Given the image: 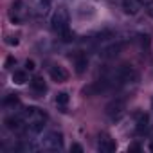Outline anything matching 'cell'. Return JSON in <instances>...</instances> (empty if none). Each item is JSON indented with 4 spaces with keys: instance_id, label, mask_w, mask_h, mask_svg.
<instances>
[{
    "instance_id": "cell-1",
    "label": "cell",
    "mask_w": 153,
    "mask_h": 153,
    "mask_svg": "<svg viewBox=\"0 0 153 153\" xmlns=\"http://www.w3.org/2000/svg\"><path fill=\"white\" fill-rule=\"evenodd\" d=\"M20 117H22V121H24V130H25L27 133H33V135L40 133V131L43 130V126H45V121H47V114L42 112V110L36 108V106L25 108V110L20 114Z\"/></svg>"
},
{
    "instance_id": "cell-2",
    "label": "cell",
    "mask_w": 153,
    "mask_h": 153,
    "mask_svg": "<svg viewBox=\"0 0 153 153\" xmlns=\"http://www.w3.org/2000/svg\"><path fill=\"white\" fill-rule=\"evenodd\" d=\"M68 24H70V15H68L67 7L59 6V7L54 11L52 18H51V25H52V29H54L58 34L63 36L65 42H70V40H72V38H70V33H68Z\"/></svg>"
},
{
    "instance_id": "cell-3",
    "label": "cell",
    "mask_w": 153,
    "mask_h": 153,
    "mask_svg": "<svg viewBox=\"0 0 153 153\" xmlns=\"http://www.w3.org/2000/svg\"><path fill=\"white\" fill-rule=\"evenodd\" d=\"M40 148L43 151H59L63 148V135L59 131H51L40 140Z\"/></svg>"
},
{
    "instance_id": "cell-4",
    "label": "cell",
    "mask_w": 153,
    "mask_h": 153,
    "mask_svg": "<svg viewBox=\"0 0 153 153\" xmlns=\"http://www.w3.org/2000/svg\"><path fill=\"white\" fill-rule=\"evenodd\" d=\"M115 78H117L119 83L131 85V83H137V81H139V74H137V70H135L131 65H121V67L115 70Z\"/></svg>"
},
{
    "instance_id": "cell-5",
    "label": "cell",
    "mask_w": 153,
    "mask_h": 153,
    "mask_svg": "<svg viewBox=\"0 0 153 153\" xmlns=\"http://www.w3.org/2000/svg\"><path fill=\"white\" fill-rule=\"evenodd\" d=\"M31 15V7L24 2V0H16V2L11 6V11H9V16L15 24H22L27 16Z\"/></svg>"
},
{
    "instance_id": "cell-6",
    "label": "cell",
    "mask_w": 153,
    "mask_h": 153,
    "mask_svg": "<svg viewBox=\"0 0 153 153\" xmlns=\"http://www.w3.org/2000/svg\"><path fill=\"white\" fill-rule=\"evenodd\" d=\"M124 114V101L123 99H114L106 105V115L112 119H119Z\"/></svg>"
},
{
    "instance_id": "cell-7",
    "label": "cell",
    "mask_w": 153,
    "mask_h": 153,
    "mask_svg": "<svg viewBox=\"0 0 153 153\" xmlns=\"http://www.w3.org/2000/svg\"><path fill=\"white\" fill-rule=\"evenodd\" d=\"M51 78H52L56 83H65V81L68 79V72L65 70V67L54 65V67H51Z\"/></svg>"
},
{
    "instance_id": "cell-8",
    "label": "cell",
    "mask_w": 153,
    "mask_h": 153,
    "mask_svg": "<svg viewBox=\"0 0 153 153\" xmlns=\"http://www.w3.org/2000/svg\"><path fill=\"white\" fill-rule=\"evenodd\" d=\"M97 148H99V151H103V153H112V151H115V140L114 139H110L108 135H101L99 137V142H97Z\"/></svg>"
},
{
    "instance_id": "cell-9",
    "label": "cell",
    "mask_w": 153,
    "mask_h": 153,
    "mask_svg": "<svg viewBox=\"0 0 153 153\" xmlns=\"http://www.w3.org/2000/svg\"><path fill=\"white\" fill-rule=\"evenodd\" d=\"M121 51H123V43H112V45H108V47H105V49L101 51V58L112 59V58H115Z\"/></svg>"
},
{
    "instance_id": "cell-10",
    "label": "cell",
    "mask_w": 153,
    "mask_h": 153,
    "mask_svg": "<svg viewBox=\"0 0 153 153\" xmlns=\"http://www.w3.org/2000/svg\"><path fill=\"white\" fill-rule=\"evenodd\" d=\"M139 7H140V2L139 0H123V9L126 15H137L139 13Z\"/></svg>"
},
{
    "instance_id": "cell-11",
    "label": "cell",
    "mask_w": 153,
    "mask_h": 153,
    "mask_svg": "<svg viewBox=\"0 0 153 153\" xmlns=\"http://www.w3.org/2000/svg\"><path fill=\"white\" fill-rule=\"evenodd\" d=\"M135 117H137V130H139L140 133L146 131V130H148V123H149L148 114H144V112H137Z\"/></svg>"
},
{
    "instance_id": "cell-12",
    "label": "cell",
    "mask_w": 153,
    "mask_h": 153,
    "mask_svg": "<svg viewBox=\"0 0 153 153\" xmlns=\"http://www.w3.org/2000/svg\"><path fill=\"white\" fill-rule=\"evenodd\" d=\"M87 65H88V59H87L85 54H78V56H76V72H78V74H83Z\"/></svg>"
},
{
    "instance_id": "cell-13",
    "label": "cell",
    "mask_w": 153,
    "mask_h": 153,
    "mask_svg": "<svg viewBox=\"0 0 153 153\" xmlns=\"http://www.w3.org/2000/svg\"><path fill=\"white\" fill-rule=\"evenodd\" d=\"M31 87H33L38 94H43V92L47 90V85H45V81H43L42 78H33V79H31Z\"/></svg>"
},
{
    "instance_id": "cell-14",
    "label": "cell",
    "mask_w": 153,
    "mask_h": 153,
    "mask_svg": "<svg viewBox=\"0 0 153 153\" xmlns=\"http://www.w3.org/2000/svg\"><path fill=\"white\" fill-rule=\"evenodd\" d=\"M13 81H15L16 85H24V83L29 81V79H27V74H25L24 70H15V74H13Z\"/></svg>"
},
{
    "instance_id": "cell-15",
    "label": "cell",
    "mask_w": 153,
    "mask_h": 153,
    "mask_svg": "<svg viewBox=\"0 0 153 153\" xmlns=\"http://www.w3.org/2000/svg\"><path fill=\"white\" fill-rule=\"evenodd\" d=\"M56 103L61 105V106H65V105L68 103V94H67V92H59V94L56 96Z\"/></svg>"
},
{
    "instance_id": "cell-16",
    "label": "cell",
    "mask_w": 153,
    "mask_h": 153,
    "mask_svg": "<svg viewBox=\"0 0 153 153\" xmlns=\"http://www.w3.org/2000/svg\"><path fill=\"white\" fill-rule=\"evenodd\" d=\"M70 151H76V153H81V151H83V148H81L79 144H72V148H70Z\"/></svg>"
},
{
    "instance_id": "cell-17",
    "label": "cell",
    "mask_w": 153,
    "mask_h": 153,
    "mask_svg": "<svg viewBox=\"0 0 153 153\" xmlns=\"http://www.w3.org/2000/svg\"><path fill=\"white\" fill-rule=\"evenodd\" d=\"M6 42H7L9 45H18V40H16V38H13V36H9V38H7Z\"/></svg>"
},
{
    "instance_id": "cell-18",
    "label": "cell",
    "mask_w": 153,
    "mask_h": 153,
    "mask_svg": "<svg viewBox=\"0 0 153 153\" xmlns=\"http://www.w3.org/2000/svg\"><path fill=\"white\" fill-rule=\"evenodd\" d=\"M25 67H27L29 70H33V68H34V61H33V59H27V61H25Z\"/></svg>"
},
{
    "instance_id": "cell-19",
    "label": "cell",
    "mask_w": 153,
    "mask_h": 153,
    "mask_svg": "<svg viewBox=\"0 0 153 153\" xmlns=\"http://www.w3.org/2000/svg\"><path fill=\"white\" fill-rule=\"evenodd\" d=\"M13 63H15V58H7V61H6V68H11Z\"/></svg>"
},
{
    "instance_id": "cell-20",
    "label": "cell",
    "mask_w": 153,
    "mask_h": 153,
    "mask_svg": "<svg viewBox=\"0 0 153 153\" xmlns=\"http://www.w3.org/2000/svg\"><path fill=\"white\" fill-rule=\"evenodd\" d=\"M139 2H140V6H151L153 0H139Z\"/></svg>"
},
{
    "instance_id": "cell-21",
    "label": "cell",
    "mask_w": 153,
    "mask_h": 153,
    "mask_svg": "<svg viewBox=\"0 0 153 153\" xmlns=\"http://www.w3.org/2000/svg\"><path fill=\"white\" fill-rule=\"evenodd\" d=\"M43 2H45V4H51V2H52V0H43Z\"/></svg>"
},
{
    "instance_id": "cell-22",
    "label": "cell",
    "mask_w": 153,
    "mask_h": 153,
    "mask_svg": "<svg viewBox=\"0 0 153 153\" xmlns=\"http://www.w3.org/2000/svg\"><path fill=\"white\" fill-rule=\"evenodd\" d=\"M149 149H151V151H153V142H151V144H149Z\"/></svg>"
},
{
    "instance_id": "cell-23",
    "label": "cell",
    "mask_w": 153,
    "mask_h": 153,
    "mask_svg": "<svg viewBox=\"0 0 153 153\" xmlns=\"http://www.w3.org/2000/svg\"><path fill=\"white\" fill-rule=\"evenodd\" d=\"M151 106H153V101H151Z\"/></svg>"
}]
</instances>
